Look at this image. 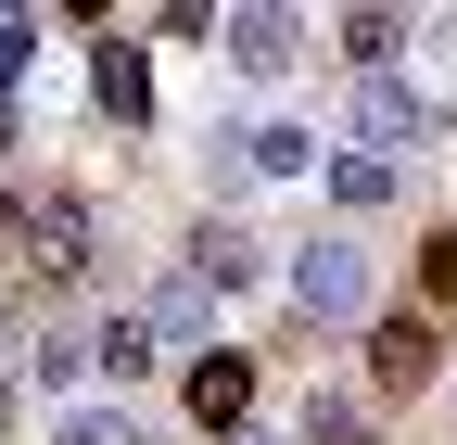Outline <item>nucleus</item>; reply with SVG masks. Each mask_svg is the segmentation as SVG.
I'll return each mask as SVG.
<instances>
[{"label":"nucleus","instance_id":"9d476101","mask_svg":"<svg viewBox=\"0 0 457 445\" xmlns=\"http://www.w3.org/2000/svg\"><path fill=\"white\" fill-rule=\"evenodd\" d=\"M153 369H165V344L140 331V306H102V318H89V382L128 395V382H153Z\"/></svg>","mask_w":457,"mask_h":445},{"label":"nucleus","instance_id":"ddd939ff","mask_svg":"<svg viewBox=\"0 0 457 445\" xmlns=\"http://www.w3.org/2000/svg\"><path fill=\"white\" fill-rule=\"evenodd\" d=\"M38 395H77L89 382V318H51V331H26V357H13Z\"/></svg>","mask_w":457,"mask_h":445},{"label":"nucleus","instance_id":"4468645a","mask_svg":"<svg viewBox=\"0 0 457 445\" xmlns=\"http://www.w3.org/2000/svg\"><path fill=\"white\" fill-rule=\"evenodd\" d=\"M330 38H343V64H356V77H394V51H407V13L356 0V13H330Z\"/></svg>","mask_w":457,"mask_h":445},{"label":"nucleus","instance_id":"f03ea898","mask_svg":"<svg viewBox=\"0 0 457 445\" xmlns=\"http://www.w3.org/2000/svg\"><path fill=\"white\" fill-rule=\"evenodd\" d=\"M26 191V293H102V204L77 179H13Z\"/></svg>","mask_w":457,"mask_h":445},{"label":"nucleus","instance_id":"423d86ee","mask_svg":"<svg viewBox=\"0 0 457 445\" xmlns=\"http://www.w3.org/2000/svg\"><path fill=\"white\" fill-rule=\"evenodd\" d=\"M89 115H114V128H153V51H140L128 26H102V51H89Z\"/></svg>","mask_w":457,"mask_h":445},{"label":"nucleus","instance_id":"2eb2a0df","mask_svg":"<svg viewBox=\"0 0 457 445\" xmlns=\"http://www.w3.org/2000/svg\"><path fill=\"white\" fill-rule=\"evenodd\" d=\"M242 140H254V128H204V204H216V216L254 191V153H242Z\"/></svg>","mask_w":457,"mask_h":445},{"label":"nucleus","instance_id":"7ed1b4c3","mask_svg":"<svg viewBox=\"0 0 457 445\" xmlns=\"http://www.w3.org/2000/svg\"><path fill=\"white\" fill-rule=\"evenodd\" d=\"M356 153H381V165L445 153V102H432L420 77H356Z\"/></svg>","mask_w":457,"mask_h":445},{"label":"nucleus","instance_id":"20e7f679","mask_svg":"<svg viewBox=\"0 0 457 445\" xmlns=\"http://www.w3.org/2000/svg\"><path fill=\"white\" fill-rule=\"evenodd\" d=\"M432 369H445V331H432L420 306H381V318H369V407L432 395Z\"/></svg>","mask_w":457,"mask_h":445},{"label":"nucleus","instance_id":"f3484780","mask_svg":"<svg viewBox=\"0 0 457 445\" xmlns=\"http://www.w3.org/2000/svg\"><path fill=\"white\" fill-rule=\"evenodd\" d=\"M51 445H153L128 407H64V432H51Z\"/></svg>","mask_w":457,"mask_h":445},{"label":"nucleus","instance_id":"dca6fc26","mask_svg":"<svg viewBox=\"0 0 457 445\" xmlns=\"http://www.w3.org/2000/svg\"><path fill=\"white\" fill-rule=\"evenodd\" d=\"M242 153H254V179H305V165H318V128H305V115H293V128H254Z\"/></svg>","mask_w":457,"mask_h":445},{"label":"nucleus","instance_id":"aec40b11","mask_svg":"<svg viewBox=\"0 0 457 445\" xmlns=\"http://www.w3.org/2000/svg\"><path fill=\"white\" fill-rule=\"evenodd\" d=\"M228 445H293V432H267V420H242V432H228Z\"/></svg>","mask_w":457,"mask_h":445},{"label":"nucleus","instance_id":"a211bd4d","mask_svg":"<svg viewBox=\"0 0 457 445\" xmlns=\"http://www.w3.org/2000/svg\"><path fill=\"white\" fill-rule=\"evenodd\" d=\"M457 306V230H420V318Z\"/></svg>","mask_w":457,"mask_h":445},{"label":"nucleus","instance_id":"6e6552de","mask_svg":"<svg viewBox=\"0 0 457 445\" xmlns=\"http://www.w3.org/2000/svg\"><path fill=\"white\" fill-rule=\"evenodd\" d=\"M216 38H228V64H242V77H293V64H305V26H293V13H267V0L216 13Z\"/></svg>","mask_w":457,"mask_h":445},{"label":"nucleus","instance_id":"1a4fd4ad","mask_svg":"<svg viewBox=\"0 0 457 445\" xmlns=\"http://www.w3.org/2000/svg\"><path fill=\"white\" fill-rule=\"evenodd\" d=\"M140 331H153L165 357H204V344H216V293L191 281V267H165V281H153V306H140Z\"/></svg>","mask_w":457,"mask_h":445},{"label":"nucleus","instance_id":"0eeeda50","mask_svg":"<svg viewBox=\"0 0 457 445\" xmlns=\"http://www.w3.org/2000/svg\"><path fill=\"white\" fill-rule=\"evenodd\" d=\"M179 267H191L204 293H254V281H267V242L242 230V216H191V242H179Z\"/></svg>","mask_w":457,"mask_h":445},{"label":"nucleus","instance_id":"f8f14e48","mask_svg":"<svg viewBox=\"0 0 457 445\" xmlns=\"http://www.w3.org/2000/svg\"><path fill=\"white\" fill-rule=\"evenodd\" d=\"M293 445H381V407H369V395H343V382H305Z\"/></svg>","mask_w":457,"mask_h":445},{"label":"nucleus","instance_id":"39448f33","mask_svg":"<svg viewBox=\"0 0 457 445\" xmlns=\"http://www.w3.org/2000/svg\"><path fill=\"white\" fill-rule=\"evenodd\" d=\"M179 407H191V432H216V445H228V432L254 420V357H242V344H204V357H191V382H179Z\"/></svg>","mask_w":457,"mask_h":445},{"label":"nucleus","instance_id":"9b49d317","mask_svg":"<svg viewBox=\"0 0 457 445\" xmlns=\"http://www.w3.org/2000/svg\"><path fill=\"white\" fill-rule=\"evenodd\" d=\"M318 179H330V204H343V230L407 204V165H381V153H318Z\"/></svg>","mask_w":457,"mask_h":445},{"label":"nucleus","instance_id":"6ab92c4d","mask_svg":"<svg viewBox=\"0 0 457 445\" xmlns=\"http://www.w3.org/2000/svg\"><path fill=\"white\" fill-rule=\"evenodd\" d=\"M26 51H38V13H0V102H13V77H26Z\"/></svg>","mask_w":457,"mask_h":445},{"label":"nucleus","instance_id":"f257e3e1","mask_svg":"<svg viewBox=\"0 0 457 445\" xmlns=\"http://www.w3.org/2000/svg\"><path fill=\"white\" fill-rule=\"evenodd\" d=\"M279 306H293L305 344H330V331H369L381 318V255L356 230H305L293 255H279Z\"/></svg>","mask_w":457,"mask_h":445}]
</instances>
